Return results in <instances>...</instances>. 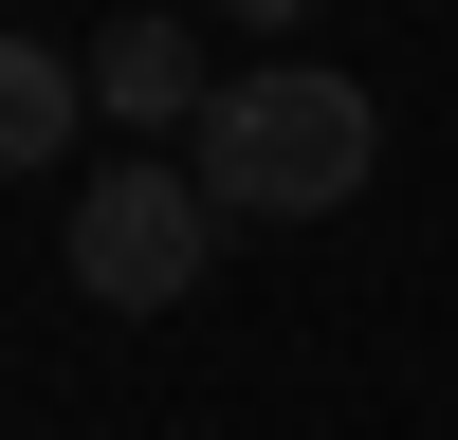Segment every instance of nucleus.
I'll return each instance as SVG.
<instances>
[{
  "label": "nucleus",
  "instance_id": "obj_3",
  "mask_svg": "<svg viewBox=\"0 0 458 440\" xmlns=\"http://www.w3.org/2000/svg\"><path fill=\"white\" fill-rule=\"evenodd\" d=\"M92 110L110 129H147V147H202V110H220V73H202V19H110L92 37Z\"/></svg>",
  "mask_w": 458,
  "mask_h": 440
},
{
  "label": "nucleus",
  "instance_id": "obj_1",
  "mask_svg": "<svg viewBox=\"0 0 458 440\" xmlns=\"http://www.w3.org/2000/svg\"><path fill=\"white\" fill-rule=\"evenodd\" d=\"M183 165H202L220 220H330V202L386 183V110H367V73L276 55V73H220V110H202Z\"/></svg>",
  "mask_w": 458,
  "mask_h": 440
},
{
  "label": "nucleus",
  "instance_id": "obj_5",
  "mask_svg": "<svg viewBox=\"0 0 458 440\" xmlns=\"http://www.w3.org/2000/svg\"><path fill=\"white\" fill-rule=\"evenodd\" d=\"M220 19H257V37H293V19H312V0H220Z\"/></svg>",
  "mask_w": 458,
  "mask_h": 440
},
{
  "label": "nucleus",
  "instance_id": "obj_4",
  "mask_svg": "<svg viewBox=\"0 0 458 440\" xmlns=\"http://www.w3.org/2000/svg\"><path fill=\"white\" fill-rule=\"evenodd\" d=\"M73 110H92V73H73L55 37H0V183H19V165H55V147H73Z\"/></svg>",
  "mask_w": 458,
  "mask_h": 440
},
{
  "label": "nucleus",
  "instance_id": "obj_2",
  "mask_svg": "<svg viewBox=\"0 0 458 440\" xmlns=\"http://www.w3.org/2000/svg\"><path fill=\"white\" fill-rule=\"evenodd\" d=\"M202 257H220L202 165H110L92 202H73V293H92V312H183Z\"/></svg>",
  "mask_w": 458,
  "mask_h": 440
}]
</instances>
